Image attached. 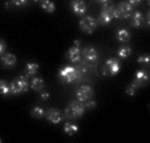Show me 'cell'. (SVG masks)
<instances>
[{"label":"cell","mask_w":150,"mask_h":143,"mask_svg":"<svg viewBox=\"0 0 150 143\" xmlns=\"http://www.w3.org/2000/svg\"><path fill=\"white\" fill-rule=\"evenodd\" d=\"M97 20L94 19L93 16H84L81 20H80V29L85 34H93L94 29L97 28Z\"/></svg>","instance_id":"5b68a950"},{"label":"cell","mask_w":150,"mask_h":143,"mask_svg":"<svg viewBox=\"0 0 150 143\" xmlns=\"http://www.w3.org/2000/svg\"><path fill=\"white\" fill-rule=\"evenodd\" d=\"M9 87H11L12 95H19V94H23V92L28 91L29 82H28V79H27V76H19L9 83Z\"/></svg>","instance_id":"7a4b0ae2"},{"label":"cell","mask_w":150,"mask_h":143,"mask_svg":"<svg viewBox=\"0 0 150 143\" xmlns=\"http://www.w3.org/2000/svg\"><path fill=\"white\" fill-rule=\"evenodd\" d=\"M11 7V3H6V8H9Z\"/></svg>","instance_id":"d6a6232c"},{"label":"cell","mask_w":150,"mask_h":143,"mask_svg":"<svg viewBox=\"0 0 150 143\" xmlns=\"http://www.w3.org/2000/svg\"><path fill=\"white\" fill-rule=\"evenodd\" d=\"M39 4H40V7L45 12H48V14H52V12H54V9H56L54 3H52L51 0H41Z\"/></svg>","instance_id":"ffe728a7"},{"label":"cell","mask_w":150,"mask_h":143,"mask_svg":"<svg viewBox=\"0 0 150 143\" xmlns=\"http://www.w3.org/2000/svg\"><path fill=\"white\" fill-rule=\"evenodd\" d=\"M33 1H36V3H40V1H41V0H33Z\"/></svg>","instance_id":"836d02e7"},{"label":"cell","mask_w":150,"mask_h":143,"mask_svg":"<svg viewBox=\"0 0 150 143\" xmlns=\"http://www.w3.org/2000/svg\"><path fill=\"white\" fill-rule=\"evenodd\" d=\"M100 4H109V0H96Z\"/></svg>","instance_id":"1f68e13d"},{"label":"cell","mask_w":150,"mask_h":143,"mask_svg":"<svg viewBox=\"0 0 150 143\" xmlns=\"http://www.w3.org/2000/svg\"><path fill=\"white\" fill-rule=\"evenodd\" d=\"M0 95H3V96H8V95H11V87H9V83L6 82L4 79H0Z\"/></svg>","instance_id":"7402d4cb"},{"label":"cell","mask_w":150,"mask_h":143,"mask_svg":"<svg viewBox=\"0 0 150 143\" xmlns=\"http://www.w3.org/2000/svg\"><path fill=\"white\" fill-rule=\"evenodd\" d=\"M96 106H97V102H96V100H93L92 98L84 102V107H85V110H93Z\"/></svg>","instance_id":"484cf974"},{"label":"cell","mask_w":150,"mask_h":143,"mask_svg":"<svg viewBox=\"0 0 150 143\" xmlns=\"http://www.w3.org/2000/svg\"><path fill=\"white\" fill-rule=\"evenodd\" d=\"M4 52H6V43H4V40L0 39V55Z\"/></svg>","instance_id":"f546056e"},{"label":"cell","mask_w":150,"mask_h":143,"mask_svg":"<svg viewBox=\"0 0 150 143\" xmlns=\"http://www.w3.org/2000/svg\"><path fill=\"white\" fill-rule=\"evenodd\" d=\"M120 71H121V63L118 62V59L112 57V59L106 60V63H105L104 68H102V75L104 76H108V75L109 76H114Z\"/></svg>","instance_id":"3957f363"},{"label":"cell","mask_w":150,"mask_h":143,"mask_svg":"<svg viewBox=\"0 0 150 143\" xmlns=\"http://www.w3.org/2000/svg\"><path fill=\"white\" fill-rule=\"evenodd\" d=\"M116 37H117V40H118V42H121V43H126V42H129V40H130L132 35H130V32H129V29L121 28V29H118V31H117Z\"/></svg>","instance_id":"d6986e66"},{"label":"cell","mask_w":150,"mask_h":143,"mask_svg":"<svg viewBox=\"0 0 150 143\" xmlns=\"http://www.w3.org/2000/svg\"><path fill=\"white\" fill-rule=\"evenodd\" d=\"M76 95H77V100H80V102L84 103L85 100L91 99V98L93 96V88H92L91 86H88V84L80 86L76 91Z\"/></svg>","instance_id":"9c48e42d"},{"label":"cell","mask_w":150,"mask_h":143,"mask_svg":"<svg viewBox=\"0 0 150 143\" xmlns=\"http://www.w3.org/2000/svg\"><path fill=\"white\" fill-rule=\"evenodd\" d=\"M59 78L64 83H72L77 80V74H76V67L73 66H65L62 67L59 72Z\"/></svg>","instance_id":"277c9868"},{"label":"cell","mask_w":150,"mask_h":143,"mask_svg":"<svg viewBox=\"0 0 150 143\" xmlns=\"http://www.w3.org/2000/svg\"><path fill=\"white\" fill-rule=\"evenodd\" d=\"M116 8H117V11H118L120 19H127V17H130L134 11V7L132 6V4H129L127 1H121L118 6H116Z\"/></svg>","instance_id":"30bf717a"},{"label":"cell","mask_w":150,"mask_h":143,"mask_svg":"<svg viewBox=\"0 0 150 143\" xmlns=\"http://www.w3.org/2000/svg\"><path fill=\"white\" fill-rule=\"evenodd\" d=\"M88 64L85 63L84 60H80L79 62V64H77L76 66V74H77V80L76 82H80V80L82 79V78L85 76V75H86V72H88Z\"/></svg>","instance_id":"5bb4252c"},{"label":"cell","mask_w":150,"mask_h":143,"mask_svg":"<svg viewBox=\"0 0 150 143\" xmlns=\"http://www.w3.org/2000/svg\"><path fill=\"white\" fill-rule=\"evenodd\" d=\"M77 131H79V126L77 124L71 123V122H65V124H64V132L67 135H74Z\"/></svg>","instance_id":"44dd1931"},{"label":"cell","mask_w":150,"mask_h":143,"mask_svg":"<svg viewBox=\"0 0 150 143\" xmlns=\"http://www.w3.org/2000/svg\"><path fill=\"white\" fill-rule=\"evenodd\" d=\"M44 86H45V84H44V80L39 76H33L31 80V83H29V87H31L32 90H35V91H42Z\"/></svg>","instance_id":"ac0fdd59"},{"label":"cell","mask_w":150,"mask_h":143,"mask_svg":"<svg viewBox=\"0 0 150 143\" xmlns=\"http://www.w3.org/2000/svg\"><path fill=\"white\" fill-rule=\"evenodd\" d=\"M85 112V107L84 103L80 102V100H73L68 106L65 107V111H64V115L69 119H79L84 115Z\"/></svg>","instance_id":"6da1fadb"},{"label":"cell","mask_w":150,"mask_h":143,"mask_svg":"<svg viewBox=\"0 0 150 143\" xmlns=\"http://www.w3.org/2000/svg\"><path fill=\"white\" fill-rule=\"evenodd\" d=\"M146 1H147V4H149V3H150V0H146Z\"/></svg>","instance_id":"e575fe53"},{"label":"cell","mask_w":150,"mask_h":143,"mask_svg":"<svg viewBox=\"0 0 150 143\" xmlns=\"http://www.w3.org/2000/svg\"><path fill=\"white\" fill-rule=\"evenodd\" d=\"M39 64L37 63H33V62H29V63L25 64V70H24V76H33V75H36L37 72H39Z\"/></svg>","instance_id":"e0dca14e"},{"label":"cell","mask_w":150,"mask_h":143,"mask_svg":"<svg viewBox=\"0 0 150 143\" xmlns=\"http://www.w3.org/2000/svg\"><path fill=\"white\" fill-rule=\"evenodd\" d=\"M65 57L71 63H79L80 60H81V46L73 44V47H71V48L67 51Z\"/></svg>","instance_id":"8fae6325"},{"label":"cell","mask_w":150,"mask_h":143,"mask_svg":"<svg viewBox=\"0 0 150 143\" xmlns=\"http://www.w3.org/2000/svg\"><path fill=\"white\" fill-rule=\"evenodd\" d=\"M144 14L139 11H136L134 14H132V27H134V28H139V27L144 24Z\"/></svg>","instance_id":"2e32d148"},{"label":"cell","mask_w":150,"mask_h":143,"mask_svg":"<svg viewBox=\"0 0 150 143\" xmlns=\"http://www.w3.org/2000/svg\"><path fill=\"white\" fill-rule=\"evenodd\" d=\"M29 0H12V4L16 7H24L28 4Z\"/></svg>","instance_id":"83f0119b"},{"label":"cell","mask_w":150,"mask_h":143,"mask_svg":"<svg viewBox=\"0 0 150 143\" xmlns=\"http://www.w3.org/2000/svg\"><path fill=\"white\" fill-rule=\"evenodd\" d=\"M113 6H109V4H102L101 12H100V16L97 23L100 24H109L113 20Z\"/></svg>","instance_id":"52a82bcc"},{"label":"cell","mask_w":150,"mask_h":143,"mask_svg":"<svg viewBox=\"0 0 150 143\" xmlns=\"http://www.w3.org/2000/svg\"><path fill=\"white\" fill-rule=\"evenodd\" d=\"M64 116H65V115L62 114L60 110H57V109H49L48 111L45 112L47 120H48L49 123H53V124L61 123L62 119H64Z\"/></svg>","instance_id":"ba28073f"},{"label":"cell","mask_w":150,"mask_h":143,"mask_svg":"<svg viewBox=\"0 0 150 143\" xmlns=\"http://www.w3.org/2000/svg\"><path fill=\"white\" fill-rule=\"evenodd\" d=\"M137 62H138V63L145 64V66H147V64L150 63V57H149V55L147 54H144V55H141V56L137 57Z\"/></svg>","instance_id":"4316f807"},{"label":"cell","mask_w":150,"mask_h":143,"mask_svg":"<svg viewBox=\"0 0 150 143\" xmlns=\"http://www.w3.org/2000/svg\"><path fill=\"white\" fill-rule=\"evenodd\" d=\"M0 143H1V139H0Z\"/></svg>","instance_id":"d590c367"},{"label":"cell","mask_w":150,"mask_h":143,"mask_svg":"<svg viewBox=\"0 0 150 143\" xmlns=\"http://www.w3.org/2000/svg\"><path fill=\"white\" fill-rule=\"evenodd\" d=\"M117 55H118V57H121V59H126L127 56H130L132 55V48L129 46H122V47L118 48Z\"/></svg>","instance_id":"603a6c76"},{"label":"cell","mask_w":150,"mask_h":143,"mask_svg":"<svg viewBox=\"0 0 150 143\" xmlns=\"http://www.w3.org/2000/svg\"><path fill=\"white\" fill-rule=\"evenodd\" d=\"M71 9L76 16H84L86 14V4L82 1V0H72L71 1Z\"/></svg>","instance_id":"7c38bea8"},{"label":"cell","mask_w":150,"mask_h":143,"mask_svg":"<svg viewBox=\"0 0 150 143\" xmlns=\"http://www.w3.org/2000/svg\"><path fill=\"white\" fill-rule=\"evenodd\" d=\"M127 3L132 4L133 7H136V6H138V4L142 3V0H127Z\"/></svg>","instance_id":"4dcf8cb0"},{"label":"cell","mask_w":150,"mask_h":143,"mask_svg":"<svg viewBox=\"0 0 150 143\" xmlns=\"http://www.w3.org/2000/svg\"><path fill=\"white\" fill-rule=\"evenodd\" d=\"M81 59L86 64H94L98 60V52L94 47H85L81 50Z\"/></svg>","instance_id":"8992f818"},{"label":"cell","mask_w":150,"mask_h":143,"mask_svg":"<svg viewBox=\"0 0 150 143\" xmlns=\"http://www.w3.org/2000/svg\"><path fill=\"white\" fill-rule=\"evenodd\" d=\"M137 88H138V84L136 83V82H133L132 84H129V86L126 87V90H125V92H126L129 96H133L134 94H136V91H137Z\"/></svg>","instance_id":"d4e9b609"},{"label":"cell","mask_w":150,"mask_h":143,"mask_svg":"<svg viewBox=\"0 0 150 143\" xmlns=\"http://www.w3.org/2000/svg\"><path fill=\"white\" fill-rule=\"evenodd\" d=\"M1 60H3V64L6 67H13L17 63L16 56L12 52H4L3 56H1Z\"/></svg>","instance_id":"9a60e30c"},{"label":"cell","mask_w":150,"mask_h":143,"mask_svg":"<svg viewBox=\"0 0 150 143\" xmlns=\"http://www.w3.org/2000/svg\"><path fill=\"white\" fill-rule=\"evenodd\" d=\"M49 96H51V94H49L48 91H42L41 94H40V98H41L42 100H48Z\"/></svg>","instance_id":"f1b7e54d"},{"label":"cell","mask_w":150,"mask_h":143,"mask_svg":"<svg viewBox=\"0 0 150 143\" xmlns=\"http://www.w3.org/2000/svg\"><path fill=\"white\" fill-rule=\"evenodd\" d=\"M31 115H32V118H35V119H41V118L45 115V111H44L42 107L35 106L33 109L31 110Z\"/></svg>","instance_id":"cb8c5ba5"},{"label":"cell","mask_w":150,"mask_h":143,"mask_svg":"<svg viewBox=\"0 0 150 143\" xmlns=\"http://www.w3.org/2000/svg\"><path fill=\"white\" fill-rule=\"evenodd\" d=\"M147 80H149V75H147L146 71L144 70H139V71L136 72V78H134V82L138 84V87H142L147 83Z\"/></svg>","instance_id":"4fadbf2b"}]
</instances>
